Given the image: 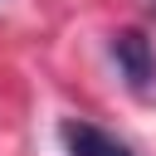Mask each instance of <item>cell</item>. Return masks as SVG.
Wrapping results in <instances>:
<instances>
[{"mask_svg": "<svg viewBox=\"0 0 156 156\" xmlns=\"http://www.w3.org/2000/svg\"><path fill=\"white\" fill-rule=\"evenodd\" d=\"M112 58L122 68V78L132 83V93H146L151 78H156V54H151V39L141 29H122L112 34Z\"/></svg>", "mask_w": 156, "mask_h": 156, "instance_id": "1", "label": "cell"}, {"mask_svg": "<svg viewBox=\"0 0 156 156\" xmlns=\"http://www.w3.org/2000/svg\"><path fill=\"white\" fill-rule=\"evenodd\" d=\"M58 136H63L68 156H132L117 136H107V132H102V127H93V122H63V127H58Z\"/></svg>", "mask_w": 156, "mask_h": 156, "instance_id": "2", "label": "cell"}]
</instances>
